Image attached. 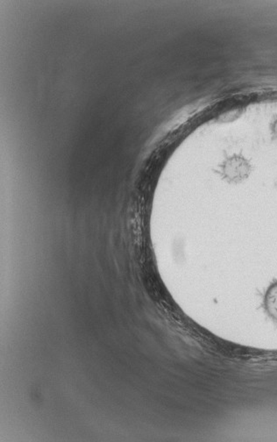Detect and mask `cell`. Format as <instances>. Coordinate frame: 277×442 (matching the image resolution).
Wrapping results in <instances>:
<instances>
[{
	"label": "cell",
	"instance_id": "obj_2",
	"mask_svg": "<svg viewBox=\"0 0 277 442\" xmlns=\"http://www.w3.org/2000/svg\"><path fill=\"white\" fill-rule=\"evenodd\" d=\"M264 307L269 315L277 321V281L267 290L264 297Z\"/></svg>",
	"mask_w": 277,
	"mask_h": 442
},
{
	"label": "cell",
	"instance_id": "obj_1",
	"mask_svg": "<svg viewBox=\"0 0 277 442\" xmlns=\"http://www.w3.org/2000/svg\"><path fill=\"white\" fill-rule=\"evenodd\" d=\"M222 173L226 180L238 183L244 180L250 173V165L247 160L239 156L229 158L221 166Z\"/></svg>",
	"mask_w": 277,
	"mask_h": 442
}]
</instances>
